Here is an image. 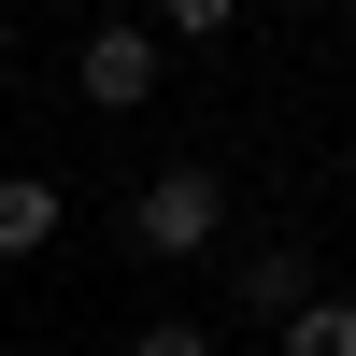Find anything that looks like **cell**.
Segmentation results:
<instances>
[{
	"instance_id": "1",
	"label": "cell",
	"mask_w": 356,
	"mask_h": 356,
	"mask_svg": "<svg viewBox=\"0 0 356 356\" xmlns=\"http://www.w3.org/2000/svg\"><path fill=\"white\" fill-rule=\"evenodd\" d=\"M214 243H228V171H214V157H171V171L129 186V257L186 271V257H214Z\"/></svg>"
},
{
	"instance_id": "2",
	"label": "cell",
	"mask_w": 356,
	"mask_h": 356,
	"mask_svg": "<svg viewBox=\"0 0 356 356\" xmlns=\"http://www.w3.org/2000/svg\"><path fill=\"white\" fill-rule=\"evenodd\" d=\"M157 86H171V43H157L143 15H114V29L72 43V100H86V114H143Z\"/></svg>"
},
{
	"instance_id": "3",
	"label": "cell",
	"mask_w": 356,
	"mask_h": 356,
	"mask_svg": "<svg viewBox=\"0 0 356 356\" xmlns=\"http://www.w3.org/2000/svg\"><path fill=\"white\" fill-rule=\"evenodd\" d=\"M314 285H328V271H314V243H300V228H271V243H243V257H228V300H243L257 328H285Z\"/></svg>"
},
{
	"instance_id": "4",
	"label": "cell",
	"mask_w": 356,
	"mask_h": 356,
	"mask_svg": "<svg viewBox=\"0 0 356 356\" xmlns=\"http://www.w3.org/2000/svg\"><path fill=\"white\" fill-rule=\"evenodd\" d=\"M57 228H72V200H57L43 171H0V257H43Z\"/></svg>"
},
{
	"instance_id": "5",
	"label": "cell",
	"mask_w": 356,
	"mask_h": 356,
	"mask_svg": "<svg viewBox=\"0 0 356 356\" xmlns=\"http://www.w3.org/2000/svg\"><path fill=\"white\" fill-rule=\"evenodd\" d=\"M271 356H356V300H342V285H314V300L271 328Z\"/></svg>"
},
{
	"instance_id": "6",
	"label": "cell",
	"mask_w": 356,
	"mask_h": 356,
	"mask_svg": "<svg viewBox=\"0 0 356 356\" xmlns=\"http://www.w3.org/2000/svg\"><path fill=\"white\" fill-rule=\"evenodd\" d=\"M143 29H157V43H228L243 0H143Z\"/></svg>"
},
{
	"instance_id": "7",
	"label": "cell",
	"mask_w": 356,
	"mask_h": 356,
	"mask_svg": "<svg viewBox=\"0 0 356 356\" xmlns=\"http://www.w3.org/2000/svg\"><path fill=\"white\" fill-rule=\"evenodd\" d=\"M129 356H214V328H200V314H143Z\"/></svg>"
}]
</instances>
